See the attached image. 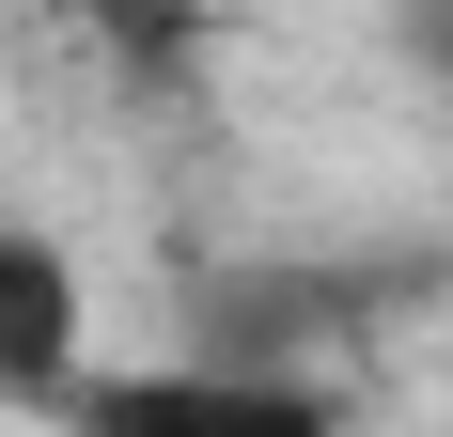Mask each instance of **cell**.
I'll list each match as a JSON object with an SVG mask.
<instances>
[{"label":"cell","mask_w":453,"mask_h":437,"mask_svg":"<svg viewBox=\"0 0 453 437\" xmlns=\"http://www.w3.org/2000/svg\"><path fill=\"white\" fill-rule=\"evenodd\" d=\"M63 437H344V406L313 375H203V359H173V375H79Z\"/></svg>","instance_id":"1"},{"label":"cell","mask_w":453,"mask_h":437,"mask_svg":"<svg viewBox=\"0 0 453 437\" xmlns=\"http://www.w3.org/2000/svg\"><path fill=\"white\" fill-rule=\"evenodd\" d=\"M79 265H63V234H32V218H0V391L16 406H79Z\"/></svg>","instance_id":"2"}]
</instances>
